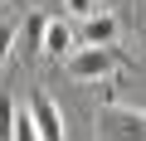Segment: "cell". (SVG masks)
I'll use <instances>...</instances> for the list:
<instances>
[{
	"mask_svg": "<svg viewBox=\"0 0 146 141\" xmlns=\"http://www.w3.org/2000/svg\"><path fill=\"white\" fill-rule=\"evenodd\" d=\"M98 141H146V112L141 107H122V102H102L98 112Z\"/></svg>",
	"mask_w": 146,
	"mask_h": 141,
	"instance_id": "cell-1",
	"label": "cell"
},
{
	"mask_svg": "<svg viewBox=\"0 0 146 141\" xmlns=\"http://www.w3.org/2000/svg\"><path fill=\"white\" fill-rule=\"evenodd\" d=\"M68 78L78 83H98V78H112L122 68V49L117 44H102V49H83V54H68Z\"/></svg>",
	"mask_w": 146,
	"mask_h": 141,
	"instance_id": "cell-2",
	"label": "cell"
},
{
	"mask_svg": "<svg viewBox=\"0 0 146 141\" xmlns=\"http://www.w3.org/2000/svg\"><path fill=\"white\" fill-rule=\"evenodd\" d=\"M25 112H29V122H34L39 141H63V112H58V102H54L44 88H39V93H29Z\"/></svg>",
	"mask_w": 146,
	"mask_h": 141,
	"instance_id": "cell-3",
	"label": "cell"
},
{
	"mask_svg": "<svg viewBox=\"0 0 146 141\" xmlns=\"http://www.w3.org/2000/svg\"><path fill=\"white\" fill-rule=\"evenodd\" d=\"M83 49H102V44H117V15H88L78 29H73Z\"/></svg>",
	"mask_w": 146,
	"mask_h": 141,
	"instance_id": "cell-4",
	"label": "cell"
},
{
	"mask_svg": "<svg viewBox=\"0 0 146 141\" xmlns=\"http://www.w3.org/2000/svg\"><path fill=\"white\" fill-rule=\"evenodd\" d=\"M39 54H44V58H68V54H73V29H68L63 20H44Z\"/></svg>",
	"mask_w": 146,
	"mask_h": 141,
	"instance_id": "cell-5",
	"label": "cell"
},
{
	"mask_svg": "<svg viewBox=\"0 0 146 141\" xmlns=\"http://www.w3.org/2000/svg\"><path fill=\"white\" fill-rule=\"evenodd\" d=\"M39 39H44V15H25V29H15V44L29 58H39Z\"/></svg>",
	"mask_w": 146,
	"mask_h": 141,
	"instance_id": "cell-6",
	"label": "cell"
},
{
	"mask_svg": "<svg viewBox=\"0 0 146 141\" xmlns=\"http://www.w3.org/2000/svg\"><path fill=\"white\" fill-rule=\"evenodd\" d=\"M10 141H39V131H34V122H29L25 107H15V131H10Z\"/></svg>",
	"mask_w": 146,
	"mask_h": 141,
	"instance_id": "cell-7",
	"label": "cell"
},
{
	"mask_svg": "<svg viewBox=\"0 0 146 141\" xmlns=\"http://www.w3.org/2000/svg\"><path fill=\"white\" fill-rule=\"evenodd\" d=\"M10 131H15V97L0 93V141H10Z\"/></svg>",
	"mask_w": 146,
	"mask_h": 141,
	"instance_id": "cell-8",
	"label": "cell"
},
{
	"mask_svg": "<svg viewBox=\"0 0 146 141\" xmlns=\"http://www.w3.org/2000/svg\"><path fill=\"white\" fill-rule=\"evenodd\" d=\"M10 54H15V24H0V68H5Z\"/></svg>",
	"mask_w": 146,
	"mask_h": 141,
	"instance_id": "cell-9",
	"label": "cell"
},
{
	"mask_svg": "<svg viewBox=\"0 0 146 141\" xmlns=\"http://www.w3.org/2000/svg\"><path fill=\"white\" fill-rule=\"evenodd\" d=\"M63 5H68V15H83V20H88V15H93V5H98V0H63Z\"/></svg>",
	"mask_w": 146,
	"mask_h": 141,
	"instance_id": "cell-10",
	"label": "cell"
},
{
	"mask_svg": "<svg viewBox=\"0 0 146 141\" xmlns=\"http://www.w3.org/2000/svg\"><path fill=\"white\" fill-rule=\"evenodd\" d=\"M102 5H122V0H102Z\"/></svg>",
	"mask_w": 146,
	"mask_h": 141,
	"instance_id": "cell-11",
	"label": "cell"
}]
</instances>
